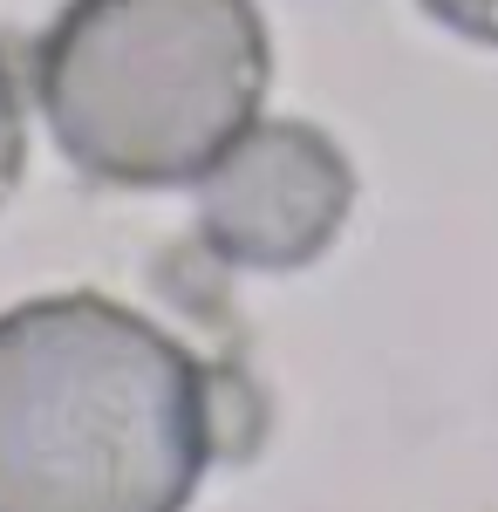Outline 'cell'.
I'll return each instance as SVG.
<instances>
[{"label": "cell", "mask_w": 498, "mask_h": 512, "mask_svg": "<svg viewBox=\"0 0 498 512\" xmlns=\"http://www.w3.org/2000/svg\"><path fill=\"white\" fill-rule=\"evenodd\" d=\"M21 164H28V110H21V82L0 55V205L21 185Z\"/></svg>", "instance_id": "4"}, {"label": "cell", "mask_w": 498, "mask_h": 512, "mask_svg": "<svg viewBox=\"0 0 498 512\" xmlns=\"http://www.w3.org/2000/svg\"><path fill=\"white\" fill-rule=\"evenodd\" d=\"M219 458L212 362L96 287L0 308V512H185Z\"/></svg>", "instance_id": "1"}, {"label": "cell", "mask_w": 498, "mask_h": 512, "mask_svg": "<svg viewBox=\"0 0 498 512\" xmlns=\"http://www.w3.org/2000/svg\"><path fill=\"white\" fill-rule=\"evenodd\" d=\"M192 192L198 239L212 260L246 274H301L342 239L355 212V164L314 123L260 117L219 151Z\"/></svg>", "instance_id": "3"}, {"label": "cell", "mask_w": 498, "mask_h": 512, "mask_svg": "<svg viewBox=\"0 0 498 512\" xmlns=\"http://www.w3.org/2000/svg\"><path fill=\"white\" fill-rule=\"evenodd\" d=\"M273 35L260 0H62L35 41V103L89 185H198L260 123Z\"/></svg>", "instance_id": "2"}, {"label": "cell", "mask_w": 498, "mask_h": 512, "mask_svg": "<svg viewBox=\"0 0 498 512\" xmlns=\"http://www.w3.org/2000/svg\"><path fill=\"white\" fill-rule=\"evenodd\" d=\"M417 7L437 28L478 41V48H498V0H417Z\"/></svg>", "instance_id": "5"}]
</instances>
